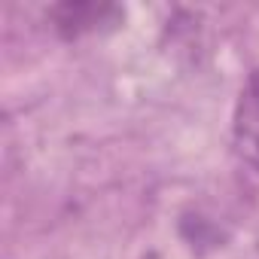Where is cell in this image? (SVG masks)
Returning <instances> with one entry per match:
<instances>
[{"mask_svg":"<svg viewBox=\"0 0 259 259\" xmlns=\"http://www.w3.org/2000/svg\"><path fill=\"white\" fill-rule=\"evenodd\" d=\"M232 138L238 156L253 171H259V70L250 73V79L238 95L235 116H232Z\"/></svg>","mask_w":259,"mask_h":259,"instance_id":"cell-1","label":"cell"}]
</instances>
